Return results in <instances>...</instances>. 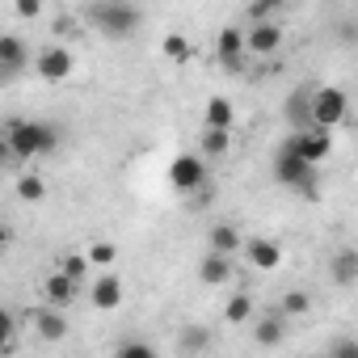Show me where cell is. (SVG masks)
<instances>
[{"mask_svg": "<svg viewBox=\"0 0 358 358\" xmlns=\"http://www.w3.org/2000/svg\"><path fill=\"white\" fill-rule=\"evenodd\" d=\"M89 266H97V270H110L114 262H118V249L110 245V241H97V245H89Z\"/></svg>", "mask_w": 358, "mask_h": 358, "instance_id": "cell-26", "label": "cell"}, {"mask_svg": "<svg viewBox=\"0 0 358 358\" xmlns=\"http://www.w3.org/2000/svg\"><path fill=\"white\" fill-rule=\"evenodd\" d=\"M211 345V333L203 329V324H186L182 333H177V350H190V354H199V350H207Z\"/></svg>", "mask_w": 358, "mask_h": 358, "instance_id": "cell-25", "label": "cell"}, {"mask_svg": "<svg viewBox=\"0 0 358 358\" xmlns=\"http://www.w3.org/2000/svg\"><path fill=\"white\" fill-rule=\"evenodd\" d=\"M232 122H236V106L228 97H211L203 110V127H228L232 131Z\"/></svg>", "mask_w": 358, "mask_h": 358, "instance_id": "cell-18", "label": "cell"}, {"mask_svg": "<svg viewBox=\"0 0 358 358\" xmlns=\"http://www.w3.org/2000/svg\"><path fill=\"white\" fill-rule=\"evenodd\" d=\"M282 5H287V0H253V5H249V17H253V22H270L274 13H282Z\"/></svg>", "mask_w": 358, "mask_h": 358, "instance_id": "cell-29", "label": "cell"}, {"mask_svg": "<svg viewBox=\"0 0 358 358\" xmlns=\"http://www.w3.org/2000/svg\"><path fill=\"white\" fill-rule=\"evenodd\" d=\"M89 303H93L97 312H114V308H122V278H118V274H101V278H93V282H89Z\"/></svg>", "mask_w": 358, "mask_h": 358, "instance_id": "cell-9", "label": "cell"}, {"mask_svg": "<svg viewBox=\"0 0 358 358\" xmlns=\"http://www.w3.org/2000/svg\"><path fill=\"white\" fill-rule=\"evenodd\" d=\"M5 160H13V152H9V139L0 135V164H5Z\"/></svg>", "mask_w": 358, "mask_h": 358, "instance_id": "cell-33", "label": "cell"}, {"mask_svg": "<svg viewBox=\"0 0 358 358\" xmlns=\"http://www.w3.org/2000/svg\"><path fill=\"white\" fill-rule=\"evenodd\" d=\"M282 333H287V320H282V316H262V320L253 324V341H257V345H266V350H270V345H278V341H282Z\"/></svg>", "mask_w": 358, "mask_h": 358, "instance_id": "cell-20", "label": "cell"}, {"mask_svg": "<svg viewBox=\"0 0 358 358\" xmlns=\"http://www.w3.org/2000/svg\"><path fill=\"white\" fill-rule=\"evenodd\" d=\"M17 199L22 203H43L47 199V182H43L38 173H22L17 177Z\"/></svg>", "mask_w": 358, "mask_h": 358, "instance_id": "cell-24", "label": "cell"}, {"mask_svg": "<svg viewBox=\"0 0 358 358\" xmlns=\"http://www.w3.org/2000/svg\"><path fill=\"white\" fill-rule=\"evenodd\" d=\"M241 249L249 253V266H257V270H278V262H282V245L270 241V236H253Z\"/></svg>", "mask_w": 358, "mask_h": 358, "instance_id": "cell-10", "label": "cell"}, {"mask_svg": "<svg viewBox=\"0 0 358 358\" xmlns=\"http://www.w3.org/2000/svg\"><path fill=\"white\" fill-rule=\"evenodd\" d=\"M59 270H64L68 278H76V282L85 287V278H89V257H85V253H64Z\"/></svg>", "mask_w": 358, "mask_h": 358, "instance_id": "cell-27", "label": "cell"}, {"mask_svg": "<svg viewBox=\"0 0 358 358\" xmlns=\"http://www.w3.org/2000/svg\"><path fill=\"white\" fill-rule=\"evenodd\" d=\"M9 241H13V232H9V224H0V249H5Z\"/></svg>", "mask_w": 358, "mask_h": 358, "instance_id": "cell-34", "label": "cell"}, {"mask_svg": "<svg viewBox=\"0 0 358 358\" xmlns=\"http://www.w3.org/2000/svg\"><path fill=\"white\" fill-rule=\"evenodd\" d=\"M291 143H295V152H299L308 164H324V160L333 156V135H329V127H303V131L291 135Z\"/></svg>", "mask_w": 358, "mask_h": 358, "instance_id": "cell-6", "label": "cell"}, {"mask_svg": "<svg viewBox=\"0 0 358 358\" xmlns=\"http://www.w3.org/2000/svg\"><path fill=\"white\" fill-rule=\"evenodd\" d=\"M345 110H350V101H345V93L341 89H333V85H324V89H312V127H341L345 122Z\"/></svg>", "mask_w": 358, "mask_h": 358, "instance_id": "cell-5", "label": "cell"}, {"mask_svg": "<svg viewBox=\"0 0 358 358\" xmlns=\"http://www.w3.org/2000/svg\"><path fill=\"white\" fill-rule=\"evenodd\" d=\"M312 312V295L308 291H287L282 295V316H308Z\"/></svg>", "mask_w": 358, "mask_h": 358, "instance_id": "cell-28", "label": "cell"}, {"mask_svg": "<svg viewBox=\"0 0 358 358\" xmlns=\"http://www.w3.org/2000/svg\"><path fill=\"white\" fill-rule=\"evenodd\" d=\"M253 320V299L245 291H236L228 303H224V324H249Z\"/></svg>", "mask_w": 358, "mask_h": 358, "instance_id": "cell-22", "label": "cell"}, {"mask_svg": "<svg viewBox=\"0 0 358 358\" xmlns=\"http://www.w3.org/2000/svg\"><path fill=\"white\" fill-rule=\"evenodd\" d=\"M316 169H320V164H308V160L295 152L291 139L274 152V182L287 186V190H295V194H303V199H316V186H320V173H316Z\"/></svg>", "mask_w": 358, "mask_h": 358, "instance_id": "cell-3", "label": "cell"}, {"mask_svg": "<svg viewBox=\"0 0 358 358\" xmlns=\"http://www.w3.org/2000/svg\"><path fill=\"white\" fill-rule=\"evenodd\" d=\"M89 26L97 34L122 43V38H131L143 26V13L131 5V0H93V5H89Z\"/></svg>", "mask_w": 358, "mask_h": 358, "instance_id": "cell-1", "label": "cell"}, {"mask_svg": "<svg viewBox=\"0 0 358 358\" xmlns=\"http://www.w3.org/2000/svg\"><path fill=\"white\" fill-rule=\"evenodd\" d=\"M333 278H337L341 287H354V282H358V253H354V249H341V253L333 257Z\"/></svg>", "mask_w": 358, "mask_h": 358, "instance_id": "cell-21", "label": "cell"}, {"mask_svg": "<svg viewBox=\"0 0 358 358\" xmlns=\"http://www.w3.org/2000/svg\"><path fill=\"white\" fill-rule=\"evenodd\" d=\"M350 354H358L354 341H337V345H333V358H350Z\"/></svg>", "mask_w": 358, "mask_h": 358, "instance_id": "cell-32", "label": "cell"}, {"mask_svg": "<svg viewBox=\"0 0 358 358\" xmlns=\"http://www.w3.org/2000/svg\"><path fill=\"white\" fill-rule=\"evenodd\" d=\"M282 114H287V122H291L295 131H303V127H312V89H295V93L287 97V106H282Z\"/></svg>", "mask_w": 358, "mask_h": 358, "instance_id": "cell-15", "label": "cell"}, {"mask_svg": "<svg viewBox=\"0 0 358 358\" xmlns=\"http://www.w3.org/2000/svg\"><path fill=\"white\" fill-rule=\"evenodd\" d=\"M228 152H232V131L228 127H203V156L224 160Z\"/></svg>", "mask_w": 358, "mask_h": 358, "instance_id": "cell-17", "label": "cell"}, {"mask_svg": "<svg viewBox=\"0 0 358 358\" xmlns=\"http://www.w3.org/2000/svg\"><path fill=\"white\" fill-rule=\"evenodd\" d=\"M34 329H38V337L43 341H59V337H68V320L59 316V308H43V312H34Z\"/></svg>", "mask_w": 358, "mask_h": 358, "instance_id": "cell-16", "label": "cell"}, {"mask_svg": "<svg viewBox=\"0 0 358 358\" xmlns=\"http://www.w3.org/2000/svg\"><path fill=\"white\" fill-rule=\"evenodd\" d=\"M76 291H80V282H76V278H68L64 270H55V274L43 282V295H47V303H51V308H68V303L76 299Z\"/></svg>", "mask_w": 358, "mask_h": 358, "instance_id": "cell-12", "label": "cell"}, {"mask_svg": "<svg viewBox=\"0 0 358 358\" xmlns=\"http://www.w3.org/2000/svg\"><path fill=\"white\" fill-rule=\"evenodd\" d=\"M282 47V26L274 22H253V30L245 34V55H274Z\"/></svg>", "mask_w": 358, "mask_h": 358, "instance_id": "cell-8", "label": "cell"}, {"mask_svg": "<svg viewBox=\"0 0 358 358\" xmlns=\"http://www.w3.org/2000/svg\"><path fill=\"white\" fill-rule=\"evenodd\" d=\"M13 9L22 22H34V17H43V0H13Z\"/></svg>", "mask_w": 358, "mask_h": 358, "instance_id": "cell-31", "label": "cell"}, {"mask_svg": "<svg viewBox=\"0 0 358 358\" xmlns=\"http://www.w3.org/2000/svg\"><path fill=\"white\" fill-rule=\"evenodd\" d=\"M215 51H220V64H228L232 72L245 64V34L236 30V26H228V30H220V38H215Z\"/></svg>", "mask_w": 358, "mask_h": 358, "instance_id": "cell-11", "label": "cell"}, {"mask_svg": "<svg viewBox=\"0 0 358 358\" xmlns=\"http://www.w3.org/2000/svg\"><path fill=\"white\" fill-rule=\"evenodd\" d=\"M207 241H211V249H215V253H228V257L245 245V236H241V228H236V224H215Z\"/></svg>", "mask_w": 358, "mask_h": 358, "instance_id": "cell-19", "label": "cell"}, {"mask_svg": "<svg viewBox=\"0 0 358 358\" xmlns=\"http://www.w3.org/2000/svg\"><path fill=\"white\" fill-rule=\"evenodd\" d=\"M114 354H118V358H156V350H152L148 341H118Z\"/></svg>", "mask_w": 358, "mask_h": 358, "instance_id": "cell-30", "label": "cell"}, {"mask_svg": "<svg viewBox=\"0 0 358 358\" xmlns=\"http://www.w3.org/2000/svg\"><path fill=\"white\" fill-rule=\"evenodd\" d=\"M199 278H203L207 287H224V282L232 278V257H228V253H215V249H211V253H207V257L199 262Z\"/></svg>", "mask_w": 358, "mask_h": 358, "instance_id": "cell-14", "label": "cell"}, {"mask_svg": "<svg viewBox=\"0 0 358 358\" xmlns=\"http://www.w3.org/2000/svg\"><path fill=\"white\" fill-rule=\"evenodd\" d=\"M160 55H164V59H173V64H190V55H194V43H190V38H182V34H164V43H160Z\"/></svg>", "mask_w": 358, "mask_h": 358, "instance_id": "cell-23", "label": "cell"}, {"mask_svg": "<svg viewBox=\"0 0 358 358\" xmlns=\"http://www.w3.org/2000/svg\"><path fill=\"white\" fill-rule=\"evenodd\" d=\"M5 139H9V152L17 160H34V156H47L59 148V131L51 122H38V118H17L5 127Z\"/></svg>", "mask_w": 358, "mask_h": 358, "instance_id": "cell-2", "label": "cell"}, {"mask_svg": "<svg viewBox=\"0 0 358 358\" xmlns=\"http://www.w3.org/2000/svg\"><path fill=\"white\" fill-rule=\"evenodd\" d=\"M30 64V47L17 34H0V72H22Z\"/></svg>", "mask_w": 358, "mask_h": 358, "instance_id": "cell-13", "label": "cell"}, {"mask_svg": "<svg viewBox=\"0 0 358 358\" xmlns=\"http://www.w3.org/2000/svg\"><path fill=\"white\" fill-rule=\"evenodd\" d=\"M34 72H38L47 85L68 80V76H72V51H64V47H47L43 55H34Z\"/></svg>", "mask_w": 358, "mask_h": 358, "instance_id": "cell-7", "label": "cell"}, {"mask_svg": "<svg viewBox=\"0 0 358 358\" xmlns=\"http://www.w3.org/2000/svg\"><path fill=\"white\" fill-rule=\"evenodd\" d=\"M203 182H207V156H190V152L173 156V164H169V186L177 194H194V190H203Z\"/></svg>", "mask_w": 358, "mask_h": 358, "instance_id": "cell-4", "label": "cell"}]
</instances>
